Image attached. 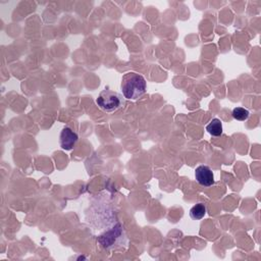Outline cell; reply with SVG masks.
Masks as SVG:
<instances>
[{
  "instance_id": "1",
  "label": "cell",
  "mask_w": 261,
  "mask_h": 261,
  "mask_svg": "<svg viewBox=\"0 0 261 261\" xmlns=\"http://www.w3.org/2000/svg\"><path fill=\"white\" fill-rule=\"evenodd\" d=\"M147 90V83L143 75L137 72H127L121 80V91L124 99L137 100L141 98Z\"/></svg>"
},
{
  "instance_id": "2",
  "label": "cell",
  "mask_w": 261,
  "mask_h": 261,
  "mask_svg": "<svg viewBox=\"0 0 261 261\" xmlns=\"http://www.w3.org/2000/svg\"><path fill=\"white\" fill-rule=\"evenodd\" d=\"M96 103L103 111L114 112L123 107L124 97L116 92L104 90L99 94L98 98L96 99Z\"/></svg>"
},
{
  "instance_id": "3",
  "label": "cell",
  "mask_w": 261,
  "mask_h": 261,
  "mask_svg": "<svg viewBox=\"0 0 261 261\" xmlns=\"http://www.w3.org/2000/svg\"><path fill=\"white\" fill-rule=\"evenodd\" d=\"M125 241L126 239L124 230L119 223H117L114 227H112L99 238L100 245L106 250L116 249L117 247L121 246V244H123Z\"/></svg>"
},
{
  "instance_id": "4",
  "label": "cell",
  "mask_w": 261,
  "mask_h": 261,
  "mask_svg": "<svg viewBox=\"0 0 261 261\" xmlns=\"http://www.w3.org/2000/svg\"><path fill=\"white\" fill-rule=\"evenodd\" d=\"M195 177L199 185L203 187H211L214 185V174L207 165H199L195 169Z\"/></svg>"
},
{
  "instance_id": "5",
  "label": "cell",
  "mask_w": 261,
  "mask_h": 261,
  "mask_svg": "<svg viewBox=\"0 0 261 261\" xmlns=\"http://www.w3.org/2000/svg\"><path fill=\"white\" fill-rule=\"evenodd\" d=\"M79 140V136L70 127L64 126L60 133L59 141L63 150H71Z\"/></svg>"
},
{
  "instance_id": "6",
  "label": "cell",
  "mask_w": 261,
  "mask_h": 261,
  "mask_svg": "<svg viewBox=\"0 0 261 261\" xmlns=\"http://www.w3.org/2000/svg\"><path fill=\"white\" fill-rule=\"evenodd\" d=\"M206 130L213 137H219L222 135V122L218 118H213L206 126Z\"/></svg>"
},
{
  "instance_id": "7",
  "label": "cell",
  "mask_w": 261,
  "mask_h": 261,
  "mask_svg": "<svg viewBox=\"0 0 261 261\" xmlns=\"http://www.w3.org/2000/svg\"><path fill=\"white\" fill-rule=\"evenodd\" d=\"M206 211H207L206 206L203 203H198L191 208L190 216L195 220H200L205 216Z\"/></svg>"
},
{
  "instance_id": "8",
  "label": "cell",
  "mask_w": 261,
  "mask_h": 261,
  "mask_svg": "<svg viewBox=\"0 0 261 261\" xmlns=\"http://www.w3.org/2000/svg\"><path fill=\"white\" fill-rule=\"evenodd\" d=\"M250 116V111L244 107H236L232 110V117L239 121H245Z\"/></svg>"
}]
</instances>
